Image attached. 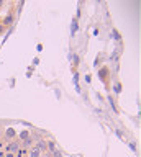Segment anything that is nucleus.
Wrapping results in <instances>:
<instances>
[{
    "label": "nucleus",
    "instance_id": "nucleus-1",
    "mask_svg": "<svg viewBox=\"0 0 141 157\" xmlns=\"http://www.w3.org/2000/svg\"><path fill=\"white\" fill-rule=\"evenodd\" d=\"M5 149H7V152H10V154H16V152L21 149V146H20V142L18 141H8V144L5 146Z\"/></svg>",
    "mask_w": 141,
    "mask_h": 157
},
{
    "label": "nucleus",
    "instance_id": "nucleus-2",
    "mask_svg": "<svg viewBox=\"0 0 141 157\" xmlns=\"http://www.w3.org/2000/svg\"><path fill=\"white\" fill-rule=\"evenodd\" d=\"M15 136H16V133H15L13 128H7L5 133H3V137H5L7 141H13V137H15Z\"/></svg>",
    "mask_w": 141,
    "mask_h": 157
},
{
    "label": "nucleus",
    "instance_id": "nucleus-3",
    "mask_svg": "<svg viewBox=\"0 0 141 157\" xmlns=\"http://www.w3.org/2000/svg\"><path fill=\"white\" fill-rule=\"evenodd\" d=\"M28 157H43V152L38 151V149L33 146V147H30V149H28Z\"/></svg>",
    "mask_w": 141,
    "mask_h": 157
},
{
    "label": "nucleus",
    "instance_id": "nucleus-4",
    "mask_svg": "<svg viewBox=\"0 0 141 157\" xmlns=\"http://www.w3.org/2000/svg\"><path fill=\"white\" fill-rule=\"evenodd\" d=\"M33 142H35V141H33V137L30 136L28 139H25V141H21V142H20V146H21V149H30V147H33V146H31Z\"/></svg>",
    "mask_w": 141,
    "mask_h": 157
},
{
    "label": "nucleus",
    "instance_id": "nucleus-5",
    "mask_svg": "<svg viewBox=\"0 0 141 157\" xmlns=\"http://www.w3.org/2000/svg\"><path fill=\"white\" fill-rule=\"evenodd\" d=\"M35 147L38 149V151L44 152V151H46V141H44V139H40V141H38V142L35 144Z\"/></svg>",
    "mask_w": 141,
    "mask_h": 157
},
{
    "label": "nucleus",
    "instance_id": "nucleus-6",
    "mask_svg": "<svg viewBox=\"0 0 141 157\" xmlns=\"http://www.w3.org/2000/svg\"><path fill=\"white\" fill-rule=\"evenodd\" d=\"M30 136H31V133L28 131V129H23L21 133H18V137H20V141H25V139H28Z\"/></svg>",
    "mask_w": 141,
    "mask_h": 157
},
{
    "label": "nucleus",
    "instance_id": "nucleus-7",
    "mask_svg": "<svg viewBox=\"0 0 141 157\" xmlns=\"http://www.w3.org/2000/svg\"><path fill=\"white\" fill-rule=\"evenodd\" d=\"M51 157H64V154H62L61 149H56V151L51 152Z\"/></svg>",
    "mask_w": 141,
    "mask_h": 157
},
{
    "label": "nucleus",
    "instance_id": "nucleus-8",
    "mask_svg": "<svg viewBox=\"0 0 141 157\" xmlns=\"http://www.w3.org/2000/svg\"><path fill=\"white\" fill-rule=\"evenodd\" d=\"M12 21H13V16H12V15H8V16L5 18V23H7V25H10Z\"/></svg>",
    "mask_w": 141,
    "mask_h": 157
},
{
    "label": "nucleus",
    "instance_id": "nucleus-9",
    "mask_svg": "<svg viewBox=\"0 0 141 157\" xmlns=\"http://www.w3.org/2000/svg\"><path fill=\"white\" fill-rule=\"evenodd\" d=\"M113 88H115V92H116V93H120V90H121V85H120V84H118V82H116V84H115V87H113Z\"/></svg>",
    "mask_w": 141,
    "mask_h": 157
},
{
    "label": "nucleus",
    "instance_id": "nucleus-10",
    "mask_svg": "<svg viewBox=\"0 0 141 157\" xmlns=\"http://www.w3.org/2000/svg\"><path fill=\"white\" fill-rule=\"evenodd\" d=\"M77 31V21H72V33Z\"/></svg>",
    "mask_w": 141,
    "mask_h": 157
},
{
    "label": "nucleus",
    "instance_id": "nucleus-11",
    "mask_svg": "<svg viewBox=\"0 0 141 157\" xmlns=\"http://www.w3.org/2000/svg\"><path fill=\"white\" fill-rule=\"evenodd\" d=\"M16 157H23V149H20V151L16 152Z\"/></svg>",
    "mask_w": 141,
    "mask_h": 157
},
{
    "label": "nucleus",
    "instance_id": "nucleus-12",
    "mask_svg": "<svg viewBox=\"0 0 141 157\" xmlns=\"http://www.w3.org/2000/svg\"><path fill=\"white\" fill-rule=\"evenodd\" d=\"M7 157H15V154H10V152H8V154H7Z\"/></svg>",
    "mask_w": 141,
    "mask_h": 157
},
{
    "label": "nucleus",
    "instance_id": "nucleus-13",
    "mask_svg": "<svg viewBox=\"0 0 141 157\" xmlns=\"http://www.w3.org/2000/svg\"><path fill=\"white\" fill-rule=\"evenodd\" d=\"M2 33H3V26L0 25V35H2Z\"/></svg>",
    "mask_w": 141,
    "mask_h": 157
},
{
    "label": "nucleus",
    "instance_id": "nucleus-14",
    "mask_svg": "<svg viewBox=\"0 0 141 157\" xmlns=\"http://www.w3.org/2000/svg\"><path fill=\"white\" fill-rule=\"evenodd\" d=\"M2 147H3V142H2V141H0V149H2Z\"/></svg>",
    "mask_w": 141,
    "mask_h": 157
}]
</instances>
